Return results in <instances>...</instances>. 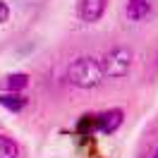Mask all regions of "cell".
I'll use <instances>...</instances> for the list:
<instances>
[{
    "instance_id": "obj_10",
    "label": "cell",
    "mask_w": 158,
    "mask_h": 158,
    "mask_svg": "<svg viewBox=\"0 0 158 158\" xmlns=\"http://www.w3.org/2000/svg\"><path fill=\"white\" fill-rule=\"evenodd\" d=\"M153 158H158V148H156V153H153Z\"/></svg>"
},
{
    "instance_id": "obj_2",
    "label": "cell",
    "mask_w": 158,
    "mask_h": 158,
    "mask_svg": "<svg viewBox=\"0 0 158 158\" xmlns=\"http://www.w3.org/2000/svg\"><path fill=\"white\" fill-rule=\"evenodd\" d=\"M132 67V50L129 48H113L103 58V69H106V74L108 77H125Z\"/></svg>"
},
{
    "instance_id": "obj_7",
    "label": "cell",
    "mask_w": 158,
    "mask_h": 158,
    "mask_svg": "<svg viewBox=\"0 0 158 158\" xmlns=\"http://www.w3.org/2000/svg\"><path fill=\"white\" fill-rule=\"evenodd\" d=\"M27 84H29V77L24 72H15V74H10V77L5 79L7 91H22V89H27Z\"/></svg>"
},
{
    "instance_id": "obj_9",
    "label": "cell",
    "mask_w": 158,
    "mask_h": 158,
    "mask_svg": "<svg viewBox=\"0 0 158 158\" xmlns=\"http://www.w3.org/2000/svg\"><path fill=\"white\" fill-rule=\"evenodd\" d=\"M7 17H10V7H7V2H5V0H0V24H2V22H7Z\"/></svg>"
},
{
    "instance_id": "obj_8",
    "label": "cell",
    "mask_w": 158,
    "mask_h": 158,
    "mask_svg": "<svg viewBox=\"0 0 158 158\" xmlns=\"http://www.w3.org/2000/svg\"><path fill=\"white\" fill-rule=\"evenodd\" d=\"M0 158H17V144L0 134Z\"/></svg>"
},
{
    "instance_id": "obj_5",
    "label": "cell",
    "mask_w": 158,
    "mask_h": 158,
    "mask_svg": "<svg viewBox=\"0 0 158 158\" xmlns=\"http://www.w3.org/2000/svg\"><path fill=\"white\" fill-rule=\"evenodd\" d=\"M151 7H153L151 0H127V17L134 19V22H139L151 12Z\"/></svg>"
},
{
    "instance_id": "obj_6",
    "label": "cell",
    "mask_w": 158,
    "mask_h": 158,
    "mask_svg": "<svg viewBox=\"0 0 158 158\" xmlns=\"http://www.w3.org/2000/svg\"><path fill=\"white\" fill-rule=\"evenodd\" d=\"M0 106H5L7 110L17 113V110H22L24 106H27V98H24L22 94H17V91H10V94H0Z\"/></svg>"
},
{
    "instance_id": "obj_4",
    "label": "cell",
    "mask_w": 158,
    "mask_h": 158,
    "mask_svg": "<svg viewBox=\"0 0 158 158\" xmlns=\"http://www.w3.org/2000/svg\"><path fill=\"white\" fill-rule=\"evenodd\" d=\"M122 125V110L120 108H113V110H106L98 115V129L103 134H110Z\"/></svg>"
},
{
    "instance_id": "obj_1",
    "label": "cell",
    "mask_w": 158,
    "mask_h": 158,
    "mask_svg": "<svg viewBox=\"0 0 158 158\" xmlns=\"http://www.w3.org/2000/svg\"><path fill=\"white\" fill-rule=\"evenodd\" d=\"M103 74H106L103 62H96L94 58H77L67 69L69 81L74 86H79V89H94V86H98Z\"/></svg>"
},
{
    "instance_id": "obj_3",
    "label": "cell",
    "mask_w": 158,
    "mask_h": 158,
    "mask_svg": "<svg viewBox=\"0 0 158 158\" xmlns=\"http://www.w3.org/2000/svg\"><path fill=\"white\" fill-rule=\"evenodd\" d=\"M106 2L108 0H81L79 2V17L84 22H89V24L98 22L103 17V12H106Z\"/></svg>"
}]
</instances>
